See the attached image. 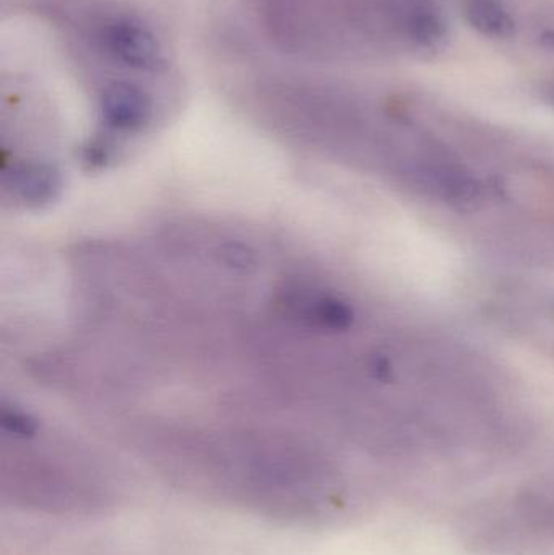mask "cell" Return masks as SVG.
Segmentation results:
<instances>
[{
    "label": "cell",
    "mask_w": 554,
    "mask_h": 555,
    "mask_svg": "<svg viewBox=\"0 0 554 555\" xmlns=\"http://www.w3.org/2000/svg\"><path fill=\"white\" fill-rule=\"evenodd\" d=\"M142 450L181 491L267 520L314 527L347 507L340 469L302 434L171 427L145 434Z\"/></svg>",
    "instance_id": "cell-1"
},
{
    "label": "cell",
    "mask_w": 554,
    "mask_h": 555,
    "mask_svg": "<svg viewBox=\"0 0 554 555\" xmlns=\"http://www.w3.org/2000/svg\"><path fill=\"white\" fill-rule=\"evenodd\" d=\"M0 492L16 511L78 518L113 508L120 489L96 459L13 413L3 421Z\"/></svg>",
    "instance_id": "cell-2"
},
{
    "label": "cell",
    "mask_w": 554,
    "mask_h": 555,
    "mask_svg": "<svg viewBox=\"0 0 554 555\" xmlns=\"http://www.w3.org/2000/svg\"><path fill=\"white\" fill-rule=\"evenodd\" d=\"M481 530L484 547L503 555H542L554 547V488H536L520 494L503 515L488 518Z\"/></svg>",
    "instance_id": "cell-3"
},
{
    "label": "cell",
    "mask_w": 554,
    "mask_h": 555,
    "mask_svg": "<svg viewBox=\"0 0 554 555\" xmlns=\"http://www.w3.org/2000/svg\"><path fill=\"white\" fill-rule=\"evenodd\" d=\"M98 44L117 64L136 70L155 72L162 67L163 49L156 36L132 18H111L98 29Z\"/></svg>",
    "instance_id": "cell-4"
},
{
    "label": "cell",
    "mask_w": 554,
    "mask_h": 555,
    "mask_svg": "<svg viewBox=\"0 0 554 555\" xmlns=\"http://www.w3.org/2000/svg\"><path fill=\"white\" fill-rule=\"evenodd\" d=\"M101 114L107 126L120 132H136L152 120L153 101L137 85L113 81L100 98Z\"/></svg>",
    "instance_id": "cell-5"
},
{
    "label": "cell",
    "mask_w": 554,
    "mask_h": 555,
    "mask_svg": "<svg viewBox=\"0 0 554 555\" xmlns=\"http://www.w3.org/2000/svg\"><path fill=\"white\" fill-rule=\"evenodd\" d=\"M465 16L472 28L488 38H510L516 22L503 0H465Z\"/></svg>",
    "instance_id": "cell-6"
},
{
    "label": "cell",
    "mask_w": 554,
    "mask_h": 555,
    "mask_svg": "<svg viewBox=\"0 0 554 555\" xmlns=\"http://www.w3.org/2000/svg\"><path fill=\"white\" fill-rule=\"evenodd\" d=\"M542 44L546 48L554 49V29H546L542 35Z\"/></svg>",
    "instance_id": "cell-7"
}]
</instances>
